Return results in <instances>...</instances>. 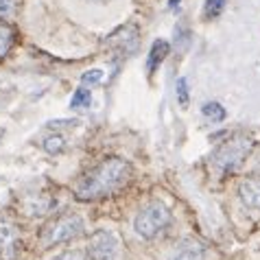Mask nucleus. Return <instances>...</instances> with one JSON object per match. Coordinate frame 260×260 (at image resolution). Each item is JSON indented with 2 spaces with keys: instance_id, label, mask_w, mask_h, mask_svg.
Listing matches in <instances>:
<instances>
[{
  "instance_id": "nucleus-1",
  "label": "nucleus",
  "mask_w": 260,
  "mask_h": 260,
  "mask_svg": "<svg viewBox=\"0 0 260 260\" xmlns=\"http://www.w3.org/2000/svg\"><path fill=\"white\" fill-rule=\"evenodd\" d=\"M129 175H132V166L125 160H118V157L105 160L77 184V197L88 201V199H99V197H105V194H112L127 182Z\"/></svg>"
},
{
  "instance_id": "nucleus-2",
  "label": "nucleus",
  "mask_w": 260,
  "mask_h": 260,
  "mask_svg": "<svg viewBox=\"0 0 260 260\" xmlns=\"http://www.w3.org/2000/svg\"><path fill=\"white\" fill-rule=\"evenodd\" d=\"M251 147H254V142H251L249 138H245V136H236V138H232V140H225L219 149L214 151L212 164L219 171L230 173V171H234V169L241 166V162L251 151Z\"/></svg>"
},
{
  "instance_id": "nucleus-3",
  "label": "nucleus",
  "mask_w": 260,
  "mask_h": 260,
  "mask_svg": "<svg viewBox=\"0 0 260 260\" xmlns=\"http://www.w3.org/2000/svg\"><path fill=\"white\" fill-rule=\"evenodd\" d=\"M169 223H171V212L166 210L164 206L153 204V206L144 208V210L136 216L134 228L142 238H155Z\"/></svg>"
},
{
  "instance_id": "nucleus-4",
  "label": "nucleus",
  "mask_w": 260,
  "mask_h": 260,
  "mask_svg": "<svg viewBox=\"0 0 260 260\" xmlns=\"http://www.w3.org/2000/svg\"><path fill=\"white\" fill-rule=\"evenodd\" d=\"M83 230V223L79 216L75 214H66V216H59L57 221H53L50 225L44 230V236L42 241L44 245H59V243H68L72 238H77Z\"/></svg>"
},
{
  "instance_id": "nucleus-5",
  "label": "nucleus",
  "mask_w": 260,
  "mask_h": 260,
  "mask_svg": "<svg viewBox=\"0 0 260 260\" xmlns=\"http://www.w3.org/2000/svg\"><path fill=\"white\" fill-rule=\"evenodd\" d=\"M116 238L110 232H94L90 236V245H88V258L90 260H114L116 256Z\"/></svg>"
},
{
  "instance_id": "nucleus-6",
  "label": "nucleus",
  "mask_w": 260,
  "mask_h": 260,
  "mask_svg": "<svg viewBox=\"0 0 260 260\" xmlns=\"http://www.w3.org/2000/svg\"><path fill=\"white\" fill-rule=\"evenodd\" d=\"M166 260H204V247L197 241H182L173 247Z\"/></svg>"
},
{
  "instance_id": "nucleus-7",
  "label": "nucleus",
  "mask_w": 260,
  "mask_h": 260,
  "mask_svg": "<svg viewBox=\"0 0 260 260\" xmlns=\"http://www.w3.org/2000/svg\"><path fill=\"white\" fill-rule=\"evenodd\" d=\"M18 247V230L11 221H0V254L11 258Z\"/></svg>"
},
{
  "instance_id": "nucleus-8",
  "label": "nucleus",
  "mask_w": 260,
  "mask_h": 260,
  "mask_svg": "<svg viewBox=\"0 0 260 260\" xmlns=\"http://www.w3.org/2000/svg\"><path fill=\"white\" fill-rule=\"evenodd\" d=\"M241 199L245 206L260 210V179H247V182L241 184Z\"/></svg>"
},
{
  "instance_id": "nucleus-9",
  "label": "nucleus",
  "mask_w": 260,
  "mask_h": 260,
  "mask_svg": "<svg viewBox=\"0 0 260 260\" xmlns=\"http://www.w3.org/2000/svg\"><path fill=\"white\" fill-rule=\"evenodd\" d=\"M169 42L164 40H155L153 46H151V53H149V72H153L160 63L164 61V57L169 55Z\"/></svg>"
},
{
  "instance_id": "nucleus-10",
  "label": "nucleus",
  "mask_w": 260,
  "mask_h": 260,
  "mask_svg": "<svg viewBox=\"0 0 260 260\" xmlns=\"http://www.w3.org/2000/svg\"><path fill=\"white\" fill-rule=\"evenodd\" d=\"M13 40H16V31L0 20V59H3L5 55H9V50L13 46Z\"/></svg>"
},
{
  "instance_id": "nucleus-11",
  "label": "nucleus",
  "mask_w": 260,
  "mask_h": 260,
  "mask_svg": "<svg viewBox=\"0 0 260 260\" xmlns=\"http://www.w3.org/2000/svg\"><path fill=\"white\" fill-rule=\"evenodd\" d=\"M92 103V92L88 88H79L70 99V107L72 110H85Z\"/></svg>"
},
{
  "instance_id": "nucleus-12",
  "label": "nucleus",
  "mask_w": 260,
  "mask_h": 260,
  "mask_svg": "<svg viewBox=\"0 0 260 260\" xmlns=\"http://www.w3.org/2000/svg\"><path fill=\"white\" fill-rule=\"evenodd\" d=\"M201 114L212 122H221L223 118H225V110H223L219 103H206L204 107H201Z\"/></svg>"
},
{
  "instance_id": "nucleus-13",
  "label": "nucleus",
  "mask_w": 260,
  "mask_h": 260,
  "mask_svg": "<svg viewBox=\"0 0 260 260\" xmlns=\"http://www.w3.org/2000/svg\"><path fill=\"white\" fill-rule=\"evenodd\" d=\"M44 149L50 155H55V153H61V151L66 149V142H63L61 136H50V138L44 140Z\"/></svg>"
},
{
  "instance_id": "nucleus-14",
  "label": "nucleus",
  "mask_w": 260,
  "mask_h": 260,
  "mask_svg": "<svg viewBox=\"0 0 260 260\" xmlns=\"http://www.w3.org/2000/svg\"><path fill=\"white\" fill-rule=\"evenodd\" d=\"M223 7H225V0H206L204 5V16L210 20V18H216L219 13L223 11Z\"/></svg>"
},
{
  "instance_id": "nucleus-15",
  "label": "nucleus",
  "mask_w": 260,
  "mask_h": 260,
  "mask_svg": "<svg viewBox=\"0 0 260 260\" xmlns=\"http://www.w3.org/2000/svg\"><path fill=\"white\" fill-rule=\"evenodd\" d=\"M175 94H177V101H179V105L186 107L188 105V81L182 77V79H177V85H175Z\"/></svg>"
},
{
  "instance_id": "nucleus-16",
  "label": "nucleus",
  "mask_w": 260,
  "mask_h": 260,
  "mask_svg": "<svg viewBox=\"0 0 260 260\" xmlns=\"http://www.w3.org/2000/svg\"><path fill=\"white\" fill-rule=\"evenodd\" d=\"M101 79H103V70L92 68V70H88V72H83L81 83H83V85H96V83H101Z\"/></svg>"
},
{
  "instance_id": "nucleus-17",
  "label": "nucleus",
  "mask_w": 260,
  "mask_h": 260,
  "mask_svg": "<svg viewBox=\"0 0 260 260\" xmlns=\"http://www.w3.org/2000/svg\"><path fill=\"white\" fill-rule=\"evenodd\" d=\"M53 260H88V256L81 254V251H63V254L55 256Z\"/></svg>"
},
{
  "instance_id": "nucleus-18",
  "label": "nucleus",
  "mask_w": 260,
  "mask_h": 260,
  "mask_svg": "<svg viewBox=\"0 0 260 260\" xmlns=\"http://www.w3.org/2000/svg\"><path fill=\"white\" fill-rule=\"evenodd\" d=\"M13 9V0H0V18L9 16Z\"/></svg>"
},
{
  "instance_id": "nucleus-19",
  "label": "nucleus",
  "mask_w": 260,
  "mask_h": 260,
  "mask_svg": "<svg viewBox=\"0 0 260 260\" xmlns=\"http://www.w3.org/2000/svg\"><path fill=\"white\" fill-rule=\"evenodd\" d=\"M85 3H94V5H107L110 0H85Z\"/></svg>"
},
{
  "instance_id": "nucleus-20",
  "label": "nucleus",
  "mask_w": 260,
  "mask_h": 260,
  "mask_svg": "<svg viewBox=\"0 0 260 260\" xmlns=\"http://www.w3.org/2000/svg\"><path fill=\"white\" fill-rule=\"evenodd\" d=\"M179 3H182V0H171V3H169V5H171V7H177Z\"/></svg>"
}]
</instances>
